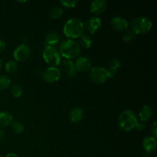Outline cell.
Returning a JSON list of instances; mask_svg holds the SVG:
<instances>
[{
	"instance_id": "obj_6",
	"label": "cell",
	"mask_w": 157,
	"mask_h": 157,
	"mask_svg": "<svg viewBox=\"0 0 157 157\" xmlns=\"http://www.w3.org/2000/svg\"><path fill=\"white\" fill-rule=\"evenodd\" d=\"M90 78L93 82L96 84H103L106 82L109 78L108 74L105 67L96 66L90 69Z\"/></svg>"
},
{
	"instance_id": "obj_20",
	"label": "cell",
	"mask_w": 157,
	"mask_h": 157,
	"mask_svg": "<svg viewBox=\"0 0 157 157\" xmlns=\"http://www.w3.org/2000/svg\"><path fill=\"white\" fill-rule=\"evenodd\" d=\"M92 41L91 38L87 35H84L83 34L81 37H79V41H78V44L80 47L83 48L84 49H88L90 48L92 46Z\"/></svg>"
},
{
	"instance_id": "obj_23",
	"label": "cell",
	"mask_w": 157,
	"mask_h": 157,
	"mask_svg": "<svg viewBox=\"0 0 157 157\" xmlns=\"http://www.w3.org/2000/svg\"><path fill=\"white\" fill-rule=\"evenodd\" d=\"M12 81L8 76L4 75H0V90H6L10 87Z\"/></svg>"
},
{
	"instance_id": "obj_10",
	"label": "cell",
	"mask_w": 157,
	"mask_h": 157,
	"mask_svg": "<svg viewBox=\"0 0 157 157\" xmlns=\"http://www.w3.org/2000/svg\"><path fill=\"white\" fill-rule=\"evenodd\" d=\"M102 21L98 16H92L88 18L85 25L86 29L90 34H94L101 29Z\"/></svg>"
},
{
	"instance_id": "obj_7",
	"label": "cell",
	"mask_w": 157,
	"mask_h": 157,
	"mask_svg": "<svg viewBox=\"0 0 157 157\" xmlns=\"http://www.w3.org/2000/svg\"><path fill=\"white\" fill-rule=\"evenodd\" d=\"M61 77V72L60 69L57 67H48L43 71L42 78L47 83H55L59 81Z\"/></svg>"
},
{
	"instance_id": "obj_8",
	"label": "cell",
	"mask_w": 157,
	"mask_h": 157,
	"mask_svg": "<svg viewBox=\"0 0 157 157\" xmlns=\"http://www.w3.org/2000/svg\"><path fill=\"white\" fill-rule=\"evenodd\" d=\"M31 55L30 47L27 44H21L13 52V58L15 61H24Z\"/></svg>"
},
{
	"instance_id": "obj_1",
	"label": "cell",
	"mask_w": 157,
	"mask_h": 157,
	"mask_svg": "<svg viewBox=\"0 0 157 157\" xmlns=\"http://www.w3.org/2000/svg\"><path fill=\"white\" fill-rule=\"evenodd\" d=\"M117 124L119 128L125 132H130L134 128L137 130H143L145 128V125L140 122L136 113L130 110L121 112L118 117Z\"/></svg>"
},
{
	"instance_id": "obj_4",
	"label": "cell",
	"mask_w": 157,
	"mask_h": 157,
	"mask_svg": "<svg viewBox=\"0 0 157 157\" xmlns=\"http://www.w3.org/2000/svg\"><path fill=\"white\" fill-rule=\"evenodd\" d=\"M130 26L133 32L136 35H143V34L147 33L153 27V21L150 18L144 15H140L133 18L130 23Z\"/></svg>"
},
{
	"instance_id": "obj_25",
	"label": "cell",
	"mask_w": 157,
	"mask_h": 157,
	"mask_svg": "<svg viewBox=\"0 0 157 157\" xmlns=\"http://www.w3.org/2000/svg\"><path fill=\"white\" fill-rule=\"evenodd\" d=\"M12 126V129L15 133H23L25 131V126L21 121H15L12 122V124H11Z\"/></svg>"
},
{
	"instance_id": "obj_30",
	"label": "cell",
	"mask_w": 157,
	"mask_h": 157,
	"mask_svg": "<svg viewBox=\"0 0 157 157\" xmlns=\"http://www.w3.org/2000/svg\"><path fill=\"white\" fill-rule=\"evenodd\" d=\"M5 138V132L2 128H0V141L2 140Z\"/></svg>"
},
{
	"instance_id": "obj_11",
	"label": "cell",
	"mask_w": 157,
	"mask_h": 157,
	"mask_svg": "<svg viewBox=\"0 0 157 157\" xmlns=\"http://www.w3.org/2000/svg\"><path fill=\"white\" fill-rule=\"evenodd\" d=\"M110 25L115 30L121 32V31H125L129 28V22L124 18L121 16L113 17L110 20Z\"/></svg>"
},
{
	"instance_id": "obj_24",
	"label": "cell",
	"mask_w": 157,
	"mask_h": 157,
	"mask_svg": "<svg viewBox=\"0 0 157 157\" xmlns=\"http://www.w3.org/2000/svg\"><path fill=\"white\" fill-rule=\"evenodd\" d=\"M5 69L8 73H15L18 70V64L15 60H10L8 61L5 64Z\"/></svg>"
},
{
	"instance_id": "obj_27",
	"label": "cell",
	"mask_w": 157,
	"mask_h": 157,
	"mask_svg": "<svg viewBox=\"0 0 157 157\" xmlns=\"http://www.w3.org/2000/svg\"><path fill=\"white\" fill-rule=\"evenodd\" d=\"M134 37L135 34L133 33V31H128V32H125V34L123 35V41L126 43L130 42L134 38Z\"/></svg>"
},
{
	"instance_id": "obj_3",
	"label": "cell",
	"mask_w": 157,
	"mask_h": 157,
	"mask_svg": "<svg viewBox=\"0 0 157 157\" xmlns=\"http://www.w3.org/2000/svg\"><path fill=\"white\" fill-rule=\"evenodd\" d=\"M58 51L61 56L67 60H72L79 57L81 54V47L76 41L68 38L60 44Z\"/></svg>"
},
{
	"instance_id": "obj_29",
	"label": "cell",
	"mask_w": 157,
	"mask_h": 157,
	"mask_svg": "<svg viewBox=\"0 0 157 157\" xmlns=\"http://www.w3.org/2000/svg\"><path fill=\"white\" fill-rule=\"evenodd\" d=\"M6 44L4 41L0 39V52H2L6 50Z\"/></svg>"
},
{
	"instance_id": "obj_16",
	"label": "cell",
	"mask_w": 157,
	"mask_h": 157,
	"mask_svg": "<svg viewBox=\"0 0 157 157\" xmlns=\"http://www.w3.org/2000/svg\"><path fill=\"white\" fill-rule=\"evenodd\" d=\"M153 110L150 106L144 105L140 108L139 111V117L141 122H146L151 119L153 116Z\"/></svg>"
},
{
	"instance_id": "obj_18",
	"label": "cell",
	"mask_w": 157,
	"mask_h": 157,
	"mask_svg": "<svg viewBox=\"0 0 157 157\" xmlns=\"http://www.w3.org/2000/svg\"><path fill=\"white\" fill-rule=\"evenodd\" d=\"M13 122V117L8 111H0V128L7 127Z\"/></svg>"
},
{
	"instance_id": "obj_34",
	"label": "cell",
	"mask_w": 157,
	"mask_h": 157,
	"mask_svg": "<svg viewBox=\"0 0 157 157\" xmlns=\"http://www.w3.org/2000/svg\"><path fill=\"white\" fill-rule=\"evenodd\" d=\"M0 157H3V156H0Z\"/></svg>"
},
{
	"instance_id": "obj_33",
	"label": "cell",
	"mask_w": 157,
	"mask_h": 157,
	"mask_svg": "<svg viewBox=\"0 0 157 157\" xmlns=\"http://www.w3.org/2000/svg\"><path fill=\"white\" fill-rule=\"evenodd\" d=\"M18 2H21V3H24V2H26L27 1H18Z\"/></svg>"
},
{
	"instance_id": "obj_9",
	"label": "cell",
	"mask_w": 157,
	"mask_h": 157,
	"mask_svg": "<svg viewBox=\"0 0 157 157\" xmlns=\"http://www.w3.org/2000/svg\"><path fill=\"white\" fill-rule=\"evenodd\" d=\"M77 71L86 72L91 68V61L89 58L85 56H80L74 62Z\"/></svg>"
},
{
	"instance_id": "obj_15",
	"label": "cell",
	"mask_w": 157,
	"mask_h": 157,
	"mask_svg": "<svg viewBox=\"0 0 157 157\" xmlns=\"http://www.w3.org/2000/svg\"><path fill=\"white\" fill-rule=\"evenodd\" d=\"M157 142L156 139L153 136H147L143 141V147L147 153H152L156 149Z\"/></svg>"
},
{
	"instance_id": "obj_28",
	"label": "cell",
	"mask_w": 157,
	"mask_h": 157,
	"mask_svg": "<svg viewBox=\"0 0 157 157\" xmlns=\"http://www.w3.org/2000/svg\"><path fill=\"white\" fill-rule=\"evenodd\" d=\"M150 131H151V133L152 135H153V136L154 138H157V124H156V122H153V125L151 126V130H150Z\"/></svg>"
},
{
	"instance_id": "obj_31",
	"label": "cell",
	"mask_w": 157,
	"mask_h": 157,
	"mask_svg": "<svg viewBox=\"0 0 157 157\" xmlns=\"http://www.w3.org/2000/svg\"><path fill=\"white\" fill-rule=\"evenodd\" d=\"M6 157H18V156L14 153H9L6 155Z\"/></svg>"
},
{
	"instance_id": "obj_12",
	"label": "cell",
	"mask_w": 157,
	"mask_h": 157,
	"mask_svg": "<svg viewBox=\"0 0 157 157\" xmlns=\"http://www.w3.org/2000/svg\"><path fill=\"white\" fill-rule=\"evenodd\" d=\"M121 64L117 58H113V59L110 60L107 64V67L105 68L107 74H108L109 78H112L116 76L117 72L121 69Z\"/></svg>"
},
{
	"instance_id": "obj_35",
	"label": "cell",
	"mask_w": 157,
	"mask_h": 157,
	"mask_svg": "<svg viewBox=\"0 0 157 157\" xmlns=\"http://www.w3.org/2000/svg\"></svg>"
},
{
	"instance_id": "obj_22",
	"label": "cell",
	"mask_w": 157,
	"mask_h": 157,
	"mask_svg": "<svg viewBox=\"0 0 157 157\" xmlns=\"http://www.w3.org/2000/svg\"><path fill=\"white\" fill-rule=\"evenodd\" d=\"M10 91L13 97H15V98H20L23 94V93H24V89L21 87V84H15L11 86Z\"/></svg>"
},
{
	"instance_id": "obj_32",
	"label": "cell",
	"mask_w": 157,
	"mask_h": 157,
	"mask_svg": "<svg viewBox=\"0 0 157 157\" xmlns=\"http://www.w3.org/2000/svg\"><path fill=\"white\" fill-rule=\"evenodd\" d=\"M2 59H1V58H0V69H1V67H2Z\"/></svg>"
},
{
	"instance_id": "obj_19",
	"label": "cell",
	"mask_w": 157,
	"mask_h": 157,
	"mask_svg": "<svg viewBox=\"0 0 157 157\" xmlns=\"http://www.w3.org/2000/svg\"><path fill=\"white\" fill-rule=\"evenodd\" d=\"M60 41V35L55 32H50L45 35L44 42L46 45L55 46Z\"/></svg>"
},
{
	"instance_id": "obj_21",
	"label": "cell",
	"mask_w": 157,
	"mask_h": 157,
	"mask_svg": "<svg viewBox=\"0 0 157 157\" xmlns=\"http://www.w3.org/2000/svg\"><path fill=\"white\" fill-rule=\"evenodd\" d=\"M64 13V10L60 6H54L48 11V16L52 19H58Z\"/></svg>"
},
{
	"instance_id": "obj_13",
	"label": "cell",
	"mask_w": 157,
	"mask_h": 157,
	"mask_svg": "<svg viewBox=\"0 0 157 157\" xmlns=\"http://www.w3.org/2000/svg\"><path fill=\"white\" fill-rule=\"evenodd\" d=\"M107 7V2L104 0H94L90 3V10L92 13L99 15L103 13Z\"/></svg>"
},
{
	"instance_id": "obj_17",
	"label": "cell",
	"mask_w": 157,
	"mask_h": 157,
	"mask_svg": "<svg viewBox=\"0 0 157 157\" xmlns=\"http://www.w3.org/2000/svg\"><path fill=\"white\" fill-rule=\"evenodd\" d=\"M63 66H64V71L68 78H73L76 75L77 71L75 69V64L71 60L65 59L63 61Z\"/></svg>"
},
{
	"instance_id": "obj_26",
	"label": "cell",
	"mask_w": 157,
	"mask_h": 157,
	"mask_svg": "<svg viewBox=\"0 0 157 157\" xmlns=\"http://www.w3.org/2000/svg\"><path fill=\"white\" fill-rule=\"evenodd\" d=\"M60 3L62 5V6L71 9V8H75L78 3V0H61Z\"/></svg>"
},
{
	"instance_id": "obj_2",
	"label": "cell",
	"mask_w": 157,
	"mask_h": 157,
	"mask_svg": "<svg viewBox=\"0 0 157 157\" xmlns=\"http://www.w3.org/2000/svg\"><path fill=\"white\" fill-rule=\"evenodd\" d=\"M84 25L81 19L72 18L67 20L64 25L63 32L64 35L69 38L73 39L81 37L84 34Z\"/></svg>"
},
{
	"instance_id": "obj_14",
	"label": "cell",
	"mask_w": 157,
	"mask_h": 157,
	"mask_svg": "<svg viewBox=\"0 0 157 157\" xmlns=\"http://www.w3.org/2000/svg\"><path fill=\"white\" fill-rule=\"evenodd\" d=\"M84 115V110L80 107H74L69 113V120L73 124H78L83 119Z\"/></svg>"
},
{
	"instance_id": "obj_5",
	"label": "cell",
	"mask_w": 157,
	"mask_h": 157,
	"mask_svg": "<svg viewBox=\"0 0 157 157\" xmlns=\"http://www.w3.org/2000/svg\"><path fill=\"white\" fill-rule=\"evenodd\" d=\"M44 61L52 67H57L61 63V55L55 46L46 45L42 52Z\"/></svg>"
}]
</instances>
